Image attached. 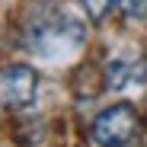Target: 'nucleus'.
<instances>
[{
    "instance_id": "1",
    "label": "nucleus",
    "mask_w": 147,
    "mask_h": 147,
    "mask_svg": "<svg viewBox=\"0 0 147 147\" xmlns=\"http://www.w3.org/2000/svg\"><path fill=\"white\" fill-rule=\"evenodd\" d=\"M22 35H26L29 51H35L48 61H58V58H67L83 48L86 22L74 10L55 3V0H42L29 10Z\"/></svg>"
},
{
    "instance_id": "2",
    "label": "nucleus",
    "mask_w": 147,
    "mask_h": 147,
    "mask_svg": "<svg viewBox=\"0 0 147 147\" xmlns=\"http://www.w3.org/2000/svg\"><path fill=\"white\" fill-rule=\"evenodd\" d=\"M138 131H141V118L128 102L102 109L93 118V128H90L93 141L99 147H128L138 138Z\"/></svg>"
},
{
    "instance_id": "4",
    "label": "nucleus",
    "mask_w": 147,
    "mask_h": 147,
    "mask_svg": "<svg viewBox=\"0 0 147 147\" xmlns=\"http://www.w3.org/2000/svg\"><path fill=\"white\" fill-rule=\"evenodd\" d=\"M106 80L112 90H128L147 83V61L144 58H115L106 70Z\"/></svg>"
},
{
    "instance_id": "3",
    "label": "nucleus",
    "mask_w": 147,
    "mask_h": 147,
    "mask_svg": "<svg viewBox=\"0 0 147 147\" xmlns=\"http://www.w3.org/2000/svg\"><path fill=\"white\" fill-rule=\"evenodd\" d=\"M38 93V77L29 64H10L0 70V109H26Z\"/></svg>"
},
{
    "instance_id": "5",
    "label": "nucleus",
    "mask_w": 147,
    "mask_h": 147,
    "mask_svg": "<svg viewBox=\"0 0 147 147\" xmlns=\"http://www.w3.org/2000/svg\"><path fill=\"white\" fill-rule=\"evenodd\" d=\"M118 7L131 19H147V0H118Z\"/></svg>"
},
{
    "instance_id": "6",
    "label": "nucleus",
    "mask_w": 147,
    "mask_h": 147,
    "mask_svg": "<svg viewBox=\"0 0 147 147\" xmlns=\"http://www.w3.org/2000/svg\"><path fill=\"white\" fill-rule=\"evenodd\" d=\"M80 7L86 10V16L102 19V16L109 13V7H112V0H80Z\"/></svg>"
}]
</instances>
